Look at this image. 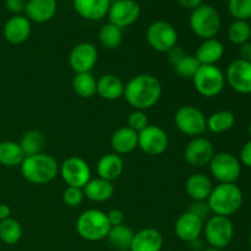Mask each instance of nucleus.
Segmentation results:
<instances>
[{
  "mask_svg": "<svg viewBox=\"0 0 251 251\" xmlns=\"http://www.w3.org/2000/svg\"><path fill=\"white\" fill-rule=\"evenodd\" d=\"M162 96V85L158 78L150 74L132 77L125 85L124 96L126 102L136 110H146L154 107Z\"/></svg>",
  "mask_w": 251,
  "mask_h": 251,
  "instance_id": "f257e3e1",
  "label": "nucleus"
},
{
  "mask_svg": "<svg viewBox=\"0 0 251 251\" xmlns=\"http://www.w3.org/2000/svg\"><path fill=\"white\" fill-rule=\"evenodd\" d=\"M21 174L28 183L36 185L50 183L59 173V164L53 156L38 153L26 156L20 166Z\"/></svg>",
  "mask_w": 251,
  "mask_h": 251,
  "instance_id": "f03ea898",
  "label": "nucleus"
},
{
  "mask_svg": "<svg viewBox=\"0 0 251 251\" xmlns=\"http://www.w3.org/2000/svg\"><path fill=\"white\" fill-rule=\"evenodd\" d=\"M207 203L213 215L230 217L242 207L243 193L235 184H218L213 186Z\"/></svg>",
  "mask_w": 251,
  "mask_h": 251,
  "instance_id": "7ed1b4c3",
  "label": "nucleus"
},
{
  "mask_svg": "<svg viewBox=\"0 0 251 251\" xmlns=\"http://www.w3.org/2000/svg\"><path fill=\"white\" fill-rule=\"evenodd\" d=\"M112 226L107 213L97 208L83 211L76 221V230L82 239L87 242H100L105 239Z\"/></svg>",
  "mask_w": 251,
  "mask_h": 251,
  "instance_id": "20e7f679",
  "label": "nucleus"
},
{
  "mask_svg": "<svg viewBox=\"0 0 251 251\" xmlns=\"http://www.w3.org/2000/svg\"><path fill=\"white\" fill-rule=\"evenodd\" d=\"M191 31L201 39L215 38L221 29V17L217 10L208 4H202L193 10L189 19Z\"/></svg>",
  "mask_w": 251,
  "mask_h": 251,
  "instance_id": "39448f33",
  "label": "nucleus"
},
{
  "mask_svg": "<svg viewBox=\"0 0 251 251\" xmlns=\"http://www.w3.org/2000/svg\"><path fill=\"white\" fill-rule=\"evenodd\" d=\"M193 83L199 95L213 98L225 88L226 76L217 65H201L193 77Z\"/></svg>",
  "mask_w": 251,
  "mask_h": 251,
  "instance_id": "423d86ee",
  "label": "nucleus"
},
{
  "mask_svg": "<svg viewBox=\"0 0 251 251\" xmlns=\"http://www.w3.org/2000/svg\"><path fill=\"white\" fill-rule=\"evenodd\" d=\"M203 234L211 248L222 250L232 243L234 238V226L229 217L213 215L203 226Z\"/></svg>",
  "mask_w": 251,
  "mask_h": 251,
  "instance_id": "0eeeda50",
  "label": "nucleus"
},
{
  "mask_svg": "<svg viewBox=\"0 0 251 251\" xmlns=\"http://www.w3.org/2000/svg\"><path fill=\"white\" fill-rule=\"evenodd\" d=\"M210 172L220 184H235L242 174V163L228 152L215 153L210 162Z\"/></svg>",
  "mask_w": 251,
  "mask_h": 251,
  "instance_id": "6e6552de",
  "label": "nucleus"
},
{
  "mask_svg": "<svg viewBox=\"0 0 251 251\" xmlns=\"http://www.w3.org/2000/svg\"><path fill=\"white\" fill-rule=\"evenodd\" d=\"M147 43L153 50L168 53L178 43V32L172 24L167 21H154L146 31Z\"/></svg>",
  "mask_w": 251,
  "mask_h": 251,
  "instance_id": "1a4fd4ad",
  "label": "nucleus"
},
{
  "mask_svg": "<svg viewBox=\"0 0 251 251\" xmlns=\"http://www.w3.org/2000/svg\"><path fill=\"white\" fill-rule=\"evenodd\" d=\"M206 115L194 105H183L174 115V123L178 130L188 136L198 137L207 130Z\"/></svg>",
  "mask_w": 251,
  "mask_h": 251,
  "instance_id": "9d476101",
  "label": "nucleus"
},
{
  "mask_svg": "<svg viewBox=\"0 0 251 251\" xmlns=\"http://www.w3.org/2000/svg\"><path fill=\"white\" fill-rule=\"evenodd\" d=\"M59 173L68 186L83 189L91 180V168L87 162L77 156L66 158L59 167Z\"/></svg>",
  "mask_w": 251,
  "mask_h": 251,
  "instance_id": "9b49d317",
  "label": "nucleus"
},
{
  "mask_svg": "<svg viewBox=\"0 0 251 251\" xmlns=\"http://www.w3.org/2000/svg\"><path fill=\"white\" fill-rule=\"evenodd\" d=\"M167 132L158 125H149L139 132V146L149 156H159L168 149Z\"/></svg>",
  "mask_w": 251,
  "mask_h": 251,
  "instance_id": "f8f14e48",
  "label": "nucleus"
},
{
  "mask_svg": "<svg viewBox=\"0 0 251 251\" xmlns=\"http://www.w3.org/2000/svg\"><path fill=\"white\" fill-rule=\"evenodd\" d=\"M140 14L141 9L135 0H118L110 4L107 16L110 24L123 29L135 24L139 20Z\"/></svg>",
  "mask_w": 251,
  "mask_h": 251,
  "instance_id": "ddd939ff",
  "label": "nucleus"
},
{
  "mask_svg": "<svg viewBox=\"0 0 251 251\" xmlns=\"http://www.w3.org/2000/svg\"><path fill=\"white\" fill-rule=\"evenodd\" d=\"M225 76L226 82L235 92L251 95V63L237 59L229 64Z\"/></svg>",
  "mask_w": 251,
  "mask_h": 251,
  "instance_id": "4468645a",
  "label": "nucleus"
},
{
  "mask_svg": "<svg viewBox=\"0 0 251 251\" xmlns=\"http://www.w3.org/2000/svg\"><path fill=\"white\" fill-rule=\"evenodd\" d=\"M98 60V50L92 43L82 42L71 49L69 65L75 74L91 73Z\"/></svg>",
  "mask_w": 251,
  "mask_h": 251,
  "instance_id": "2eb2a0df",
  "label": "nucleus"
},
{
  "mask_svg": "<svg viewBox=\"0 0 251 251\" xmlns=\"http://www.w3.org/2000/svg\"><path fill=\"white\" fill-rule=\"evenodd\" d=\"M215 156V147L210 140L205 137H194L184 150V158L190 166L202 168L208 166Z\"/></svg>",
  "mask_w": 251,
  "mask_h": 251,
  "instance_id": "dca6fc26",
  "label": "nucleus"
},
{
  "mask_svg": "<svg viewBox=\"0 0 251 251\" xmlns=\"http://www.w3.org/2000/svg\"><path fill=\"white\" fill-rule=\"evenodd\" d=\"M203 221L195 216L194 213L186 212L181 213L174 225L176 237L185 243H191L196 239H200L203 233Z\"/></svg>",
  "mask_w": 251,
  "mask_h": 251,
  "instance_id": "f3484780",
  "label": "nucleus"
},
{
  "mask_svg": "<svg viewBox=\"0 0 251 251\" xmlns=\"http://www.w3.org/2000/svg\"><path fill=\"white\" fill-rule=\"evenodd\" d=\"M31 21L24 15H12L4 25V37L9 43L21 44L29 38Z\"/></svg>",
  "mask_w": 251,
  "mask_h": 251,
  "instance_id": "a211bd4d",
  "label": "nucleus"
},
{
  "mask_svg": "<svg viewBox=\"0 0 251 251\" xmlns=\"http://www.w3.org/2000/svg\"><path fill=\"white\" fill-rule=\"evenodd\" d=\"M58 2L56 0H27L26 17L31 22L44 24L50 21L56 14Z\"/></svg>",
  "mask_w": 251,
  "mask_h": 251,
  "instance_id": "6ab92c4d",
  "label": "nucleus"
},
{
  "mask_svg": "<svg viewBox=\"0 0 251 251\" xmlns=\"http://www.w3.org/2000/svg\"><path fill=\"white\" fill-rule=\"evenodd\" d=\"M109 0H74V9L82 19L100 21L108 15Z\"/></svg>",
  "mask_w": 251,
  "mask_h": 251,
  "instance_id": "aec40b11",
  "label": "nucleus"
},
{
  "mask_svg": "<svg viewBox=\"0 0 251 251\" xmlns=\"http://www.w3.org/2000/svg\"><path fill=\"white\" fill-rule=\"evenodd\" d=\"M163 237L154 228H145L135 233L130 251H161Z\"/></svg>",
  "mask_w": 251,
  "mask_h": 251,
  "instance_id": "412c9836",
  "label": "nucleus"
},
{
  "mask_svg": "<svg viewBox=\"0 0 251 251\" xmlns=\"http://www.w3.org/2000/svg\"><path fill=\"white\" fill-rule=\"evenodd\" d=\"M110 146L117 154L131 153L139 146V134L130 129L129 126H123L115 130L110 139Z\"/></svg>",
  "mask_w": 251,
  "mask_h": 251,
  "instance_id": "4be33fe9",
  "label": "nucleus"
},
{
  "mask_svg": "<svg viewBox=\"0 0 251 251\" xmlns=\"http://www.w3.org/2000/svg\"><path fill=\"white\" fill-rule=\"evenodd\" d=\"M212 181L202 173L191 174L185 184V190L193 201H207L212 193Z\"/></svg>",
  "mask_w": 251,
  "mask_h": 251,
  "instance_id": "5701e85b",
  "label": "nucleus"
},
{
  "mask_svg": "<svg viewBox=\"0 0 251 251\" xmlns=\"http://www.w3.org/2000/svg\"><path fill=\"white\" fill-rule=\"evenodd\" d=\"M124 171L123 158L117 153H107L100 158L97 163V174L100 178L108 181H114Z\"/></svg>",
  "mask_w": 251,
  "mask_h": 251,
  "instance_id": "b1692460",
  "label": "nucleus"
},
{
  "mask_svg": "<svg viewBox=\"0 0 251 251\" xmlns=\"http://www.w3.org/2000/svg\"><path fill=\"white\" fill-rule=\"evenodd\" d=\"M225 55V46L216 38L205 39L199 46L195 56L201 65H216Z\"/></svg>",
  "mask_w": 251,
  "mask_h": 251,
  "instance_id": "393cba45",
  "label": "nucleus"
},
{
  "mask_svg": "<svg viewBox=\"0 0 251 251\" xmlns=\"http://www.w3.org/2000/svg\"><path fill=\"white\" fill-rule=\"evenodd\" d=\"M125 85L120 77L105 74L97 80V93L105 100H117L124 96Z\"/></svg>",
  "mask_w": 251,
  "mask_h": 251,
  "instance_id": "a878e982",
  "label": "nucleus"
},
{
  "mask_svg": "<svg viewBox=\"0 0 251 251\" xmlns=\"http://www.w3.org/2000/svg\"><path fill=\"white\" fill-rule=\"evenodd\" d=\"M83 194L85 198L93 202H104L108 201L114 195V185L112 181L104 180L102 178L91 179L85 186H83Z\"/></svg>",
  "mask_w": 251,
  "mask_h": 251,
  "instance_id": "bb28decb",
  "label": "nucleus"
},
{
  "mask_svg": "<svg viewBox=\"0 0 251 251\" xmlns=\"http://www.w3.org/2000/svg\"><path fill=\"white\" fill-rule=\"evenodd\" d=\"M25 153L20 144L14 141L0 142V164L5 167L21 166Z\"/></svg>",
  "mask_w": 251,
  "mask_h": 251,
  "instance_id": "cd10ccee",
  "label": "nucleus"
},
{
  "mask_svg": "<svg viewBox=\"0 0 251 251\" xmlns=\"http://www.w3.org/2000/svg\"><path fill=\"white\" fill-rule=\"evenodd\" d=\"M135 233L127 226H115L110 228L109 233L107 235L108 242L112 244L113 248L118 249L119 251L130 250L131 247L132 239H134Z\"/></svg>",
  "mask_w": 251,
  "mask_h": 251,
  "instance_id": "c85d7f7f",
  "label": "nucleus"
},
{
  "mask_svg": "<svg viewBox=\"0 0 251 251\" xmlns=\"http://www.w3.org/2000/svg\"><path fill=\"white\" fill-rule=\"evenodd\" d=\"M235 124V115L229 110H218L206 120L207 130L213 134H222L232 129Z\"/></svg>",
  "mask_w": 251,
  "mask_h": 251,
  "instance_id": "c756f323",
  "label": "nucleus"
},
{
  "mask_svg": "<svg viewBox=\"0 0 251 251\" xmlns=\"http://www.w3.org/2000/svg\"><path fill=\"white\" fill-rule=\"evenodd\" d=\"M46 135L39 130H29L21 137L20 146L24 151L25 156H33V154L42 153L46 146Z\"/></svg>",
  "mask_w": 251,
  "mask_h": 251,
  "instance_id": "7c9ffc66",
  "label": "nucleus"
},
{
  "mask_svg": "<svg viewBox=\"0 0 251 251\" xmlns=\"http://www.w3.org/2000/svg\"><path fill=\"white\" fill-rule=\"evenodd\" d=\"M98 41L103 48L108 49V50H114V49L119 48L123 42V29L108 22V24L103 25L102 28L100 29Z\"/></svg>",
  "mask_w": 251,
  "mask_h": 251,
  "instance_id": "2f4dec72",
  "label": "nucleus"
},
{
  "mask_svg": "<svg viewBox=\"0 0 251 251\" xmlns=\"http://www.w3.org/2000/svg\"><path fill=\"white\" fill-rule=\"evenodd\" d=\"M74 91L82 98H91L97 93V80L91 73L76 74L73 80Z\"/></svg>",
  "mask_w": 251,
  "mask_h": 251,
  "instance_id": "473e14b6",
  "label": "nucleus"
},
{
  "mask_svg": "<svg viewBox=\"0 0 251 251\" xmlns=\"http://www.w3.org/2000/svg\"><path fill=\"white\" fill-rule=\"evenodd\" d=\"M22 237V227L14 218L0 221V240L7 245H14Z\"/></svg>",
  "mask_w": 251,
  "mask_h": 251,
  "instance_id": "72a5a7b5",
  "label": "nucleus"
},
{
  "mask_svg": "<svg viewBox=\"0 0 251 251\" xmlns=\"http://www.w3.org/2000/svg\"><path fill=\"white\" fill-rule=\"evenodd\" d=\"M251 26L248 21L235 20L228 28V38L233 44L242 46L250 41Z\"/></svg>",
  "mask_w": 251,
  "mask_h": 251,
  "instance_id": "f704fd0d",
  "label": "nucleus"
},
{
  "mask_svg": "<svg viewBox=\"0 0 251 251\" xmlns=\"http://www.w3.org/2000/svg\"><path fill=\"white\" fill-rule=\"evenodd\" d=\"M201 64L196 59L195 55H190V54H185L176 65L173 66L176 73L178 74L180 77L185 78V80H193L195 74L198 73L199 68Z\"/></svg>",
  "mask_w": 251,
  "mask_h": 251,
  "instance_id": "c9c22d12",
  "label": "nucleus"
},
{
  "mask_svg": "<svg viewBox=\"0 0 251 251\" xmlns=\"http://www.w3.org/2000/svg\"><path fill=\"white\" fill-rule=\"evenodd\" d=\"M228 10L235 20L251 19V0H228Z\"/></svg>",
  "mask_w": 251,
  "mask_h": 251,
  "instance_id": "e433bc0d",
  "label": "nucleus"
},
{
  "mask_svg": "<svg viewBox=\"0 0 251 251\" xmlns=\"http://www.w3.org/2000/svg\"><path fill=\"white\" fill-rule=\"evenodd\" d=\"M85 199L83 190L75 186H66V189L63 193V201L69 207H77L82 203Z\"/></svg>",
  "mask_w": 251,
  "mask_h": 251,
  "instance_id": "4c0bfd02",
  "label": "nucleus"
},
{
  "mask_svg": "<svg viewBox=\"0 0 251 251\" xmlns=\"http://www.w3.org/2000/svg\"><path fill=\"white\" fill-rule=\"evenodd\" d=\"M149 125V118H147L145 110L135 109L134 112L130 113L129 118H127V126L134 130V131H136L137 134Z\"/></svg>",
  "mask_w": 251,
  "mask_h": 251,
  "instance_id": "58836bf2",
  "label": "nucleus"
},
{
  "mask_svg": "<svg viewBox=\"0 0 251 251\" xmlns=\"http://www.w3.org/2000/svg\"><path fill=\"white\" fill-rule=\"evenodd\" d=\"M189 212L194 213L195 216H198L199 218H201L202 221L208 220L210 218L211 212L210 210V206H208L207 201H193L190 203L188 208Z\"/></svg>",
  "mask_w": 251,
  "mask_h": 251,
  "instance_id": "ea45409f",
  "label": "nucleus"
},
{
  "mask_svg": "<svg viewBox=\"0 0 251 251\" xmlns=\"http://www.w3.org/2000/svg\"><path fill=\"white\" fill-rule=\"evenodd\" d=\"M26 0H5V7L14 15H21V12L26 9Z\"/></svg>",
  "mask_w": 251,
  "mask_h": 251,
  "instance_id": "a19ab883",
  "label": "nucleus"
},
{
  "mask_svg": "<svg viewBox=\"0 0 251 251\" xmlns=\"http://www.w3.org/2000/svg\"><path fill=\"white\" fill-rule=\"evenodd\" d=\"M107 218L109 221V225L112 227H115V226H122L124 225L125 221V215L122 210H118V208H113L109 212L107 213Z\"/></svg>",
  "mask_w": 251,
  "mask_h": 251,
  "instance_id": "79ce46f5",
  "label": "nucleus"
},
{
  "mask_svg": "<svg viewBox=\"0 0 251 251\" xmlns=\"http://www.w3.org/2000/svg\"><path fill=\"white\" fill-rule=\"evenodd\" d=\"M240 163L251 168V140L243 146L240 151Z\"/></svg>",
  "mask_w": 251,
  "mask_h": 251,
  "instance_id": "37998d69",
  "label": "nucleus"
},
{
  "mask_svg": "<svg viewBox=\"0 0 251 251\" xmlns=\"http://www.w3.org/2000/svg\"><path fill=\"white\" fill-rule=\"evenodd\" d=\"M168 59H169V61H171L172 63V65H176V63H178L179 60H180L181 58H183L184 55H185V51L183 50V49L180 48V47L179 46H176V47H173V48L171 49V50L168 51Z\"/></svg>",
  "mask_w": 251,
  "mask_h": 251,
  "instance_id": "c03bdc74",
  "label": "nucleus"
},
{
  "mask_svg": "<svg viewBox=\"0 0 251 251\" xmlns=\"http://www.w3.org/2000/svg\"><path fill=\"white\" fill-rule=\"evenodd\" d=\"M239 59L251 63V42H247V43L242 44L239 48Z\"/></svg>",
  "mask_w": 251,
  "mask_h": 251,
  "instance_id": "a18cd8bd",
  "label": "nucleus"
},
{
  "mask_svg": "<svg viewBox=\"0 0 251 251\" xmlns=\"http://www.w3.org/2000/svg\"><path fill=\"white\" fill-rule=\"evenodd\" d=\"M179 4L188 10H195L198 9L200 5H202L203 0H178Z\"/></svg>",
  "mask_w": 251,
  "mask_h": 251,
  "instance_id": "49530a36",
  "label": "nucleus"
},
{
  "mask_svg": "<svg viewBox=\"0 0 251 251\" xmlns=\"http://www.w3.org/2000/svg\"><path fill=\"white\" fill-rule=\"evenodd\" d=\"M10 215H11V210L7 205L5 203H0V221H4L10 218Z\"/></svg>",
  "mask_w": 251,
  "mask_h": 251,
  "instance_id": "de8ad7c7",
  "label": "nucleus"
},
{
  "mask_svg": "<svg viewBox=\"0 0 251 251\" xmlns=\"http://www.w3.org/2000/svg\"><path fill=\"white\" fill-rule=\"evenodd\" d=\"M188 245H189V248H190V249L194 250V251H201L203 249L202 242H201L200 239H196V240H194V242L188 243Z\"/></svg>",
  "mask_w": 251,
  "mask_h": 251,
  "instance_id": "09e8293b",
  "label": "nucleus"
},
{
  "mask_svg": "<svg viewBox=\"0 0 251 251\" xmlns=\"http://www.w3.org/2000/svg\"><path fill=\"white\" fill-rule=\"evenodd\" d=\"M201 251H222V250H220V249H216V248H207V249H202Z\"/></svg>",
  "mask_w": 251,
  "mask_h": 251,
  "instance_id": "8fccbe9b",
  "label": "nucleus"
},
{
  "mask_svg": "<svg viewBox=\"0 0 251 251\" xmlns=\"http://www.w3.org/2000/svg\"><path fill=\"white\" fill-rule=\"evenodd\" d=\"M249 245H250V248H251V232H250V234H249Z\"/></svg>",
  "mask_w": 251,
  "mask_h": 251,
  "instance_id": "3c124183",
  "label": "nucleus"
},
{
  "mask_svg": "<svg viewBox=\"0 0 251 251\" xmlns=\"http://www.w3.org/2000/svg\"><path fill=\"white\" fill-rule=\"evenodd\" d=\"M249 134H250V136H251V123L249 124Z\"/></svg>",
  "mask_w": 251,
  "mask_h": 251,
  "instance_id": "603ef678",
  "label": "nucleus"
},
{
  "mask_svg": "<svg viewBox=\"0 0 251 251\" xmlns=\"http://www.w3.org/2000/svg\"><path fill=\"white\" fill-rule=\"evenodd\" d=\"M110 1V4H112V2H115V1H118V0H109Z\"/></svg>",
  "mask_w": 251,
  "mask_h": 251,
  "instance_id": "864d4df0",
  "label": "nucleus"
},
{
  "mask_svg": "<svg viewBox=\"0 0 251 251\" xmlns=\"http://www.w3.org/2000/svg\"><path fill=\"white\" fill-rule=\"evenodd\" d=\"M250 42H251V34H250Z\"/></svg>",
  "mask_w": 251,
  "mask_h": 251,
  "instance_id": "5fc2aeb1",
  "label": "nucleus"
}]
</instances>
